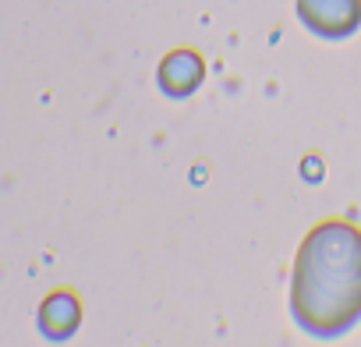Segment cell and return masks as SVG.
<instances>
[{"mask_svg":"<svg viewBox=\"0 0 361 347\" xmlns=\"http://www.w3.org/2000/svg\"><path fill=\"white\" fill-rule=\"evenodd\" d=\"M298 18L319 39H347L361 29V0H298Z\"/></svg>","mask_w":361,"mask_h":347,"instance_id":"2","label":"cell"},{"mask_svg":"<svg viewBox=\"0 0 361 347\" xmlns=\"http://www.w3.org/2000/svg\"><path fill=\"white\" fill-rule=\"evenodd\" d=\"M78 319H82V305H78V298L68 294V291L47 298V305H43V312H39L43 333H47V336H57V340H61V336H71V329L78 326Z\"/></svg>","mask_w":361,"mask_h":347,"instance_id":"4","label":"cell"},{"mask_svg":"<svg viewBox=\"0 0 361 347\" xmlns=\"http://www.w3.org/2000/svg\"><path fill=\"white\" fill-rule=\"evenodd\" d=\"M290 315L319 340L361 322V231L354 224L322 220L305 234L290 276Z\"/></svg>","mask_w":361,"mask_h":347,"instance_id":"1","label":"cell"},{"mask_svg":"<svg viewBox=\"0 0 361 347\" xmlns=\"http://www.w3.org/2000/svg\"><path fill=\"white\" fill-rule=\"evenodd\" d=\"M206 78V64L195 50H173L163 64H159V89L173 99L192 96Z\"/></svg>","mask_w":361,"mask_h":347,"instance_id":"3","label":"cell"}]
</instances>
